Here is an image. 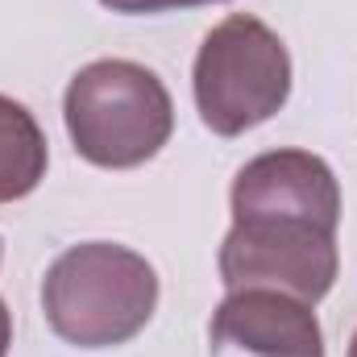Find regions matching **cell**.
<instances>
[{
    "label": "cell",
    "mask_w": 357,
    "mask_h": 357,
    "mask_svg": "<svg viewBox=\"0 0 357 357\" xmlns=\"http://www.w3.org/2000/svg\"><path fill=\"white\" fill-rule=\"evenodd\" d=\"M46 133L33 112L8 96H0V204L25 199L46 178Z\"/></svg>",
    "instance_id": "obj_7"
},
{
    "label": "cell",
    "mask_w": 357,
    "mask_h": 357,
    "mask_svg": "<svg viewBox=\"0 0 357 357\" xmlns=\"http://www.w3.org/2000/svg\"><path fill=\"white\" fill-rule=\"evenodd\" d=\"M63 116L75 154L104 171H129L158 158L175 133V104L167 84L129 59H100L75 71Z\"/></svg>",
    "instance_id": "obj_2"
},
{
    "label": "cell",
    "mask_w": 357,
    "mask_h": 357,
    "mask_svg": "<svg viewBox=\"0 0 357 357\" xmlns=\"http://www.w3.org/2000/svg\"><path fill=\"white\" fill-rule=\"evenodd\" d=\"M195 108L216 137H241L291 96V54L266 21L233 13L208 29L195 54Z\"/></svg>",
    "instance_id": "obj_3"
},
{
    "label": "cell",
    "mask_w": 357,
    "mask_h": 357,
    "mask_svg": "<svg viewBox=\"0 0 357 357\" xmlns=\"http://www.w3.org/2000/svg\"><path fill=\"white\" fill-rule=\"evenodd\" d=\"M158 307L154 266L116 241H84L59 254L42 278V312L54 337L79 349L133 341Z\"/></svg>",
    "instance_id": "obj_1"
},
{
    "label": "cell",
    "mask_w": 357,
    "mask_h": 357,
    "mask_svg": "<svg viewBox=\"0 0 357 357\" xmlns=\"http://www.w3.org/2000/svg\"><path fill=\"white\" fill-rule=\"evenodd\" d=\"M307 216L341 229V183L307 150H270L250 158L233 178V216Z\"/></svg>",
    "instance_id": "obj_6"
},
{
    "label": "cell",
    "mask_w": 357,
    "mask_h": 357,
    "mask_svg": "<svg viewBox=\"0 0 357 357\" xmlns=\"http://www.w3.org/2000/svg\"><path fill=\"white\" fill-rule=\"evenodd\" d=\"M8 345H13V312L0 299V357H8Z\"/></svg>",
    "instance_id": "obj_9"
},
{
    "label": "cell",
    "mask_w": 357,
    "mask_h": 357,
    "mask_svg": "<svg viewBox=\"0 0 357 357\" xmlns=\"http://www.w3.org/2000/svg\"><path fill=\"white\" fill-rule=\"evenodd\" d=\"M112 13H167V8H195V4H216V0H100Z\"/></svg>",
    "instance_id": "obj_8"
},
{
    "label": "cell",
    "mask_w": 357,
    "mask_h": 357,
    "mask_svg": "<svg viewBox=\"0 0 357 357\" xmlns=\"http://www.w3.org/2000/svg\"><path fill=\"white\" fill-rule=\"evenodd\" d=\"M349 357H357V333H354V341H349Z\"/></svg>",
    "instance_id": "obj_10"
},
{
    "label": "cell",
    "mask_w": 357,
    "mask_h": 357,
    "mask_svg": "<svg viewBox=\"0 0 357 357\" xmlns=\"http://www.w3.org/2000/svg\"><path fill=\"white\" fill-rule=\"evenodd\" d=\"M337 270V229L307 216H233L220 245V278L229 291L262 287L316 307L333 291Z\"/></svg>",
    "instance_id": "obj_4"
},
{
    "label": "cell",
    "mask_w": 357,
    "mask_h": 357,
    "mask_svg": "<svg viewBox=\"0 0 357 357\" xmlns=\"http://www.w3.org/2000/svg\"><path fill=\"white\" fill-rule=\"evenodd\" d=\"M0 258H4V245H0Z\"/></svg>",
    "instance_id": "obj_11"
},
{
    "label": "cell",
    "mask_w": 357,
    "mask_h": 357,
    "mask_svg": "<svg viewBox=\"0 0 357 357\" xmlns=\"http://www.w3.org/2000/svg\"><path fill=\"white\" fill-rule=\"evenodd\" d=\"M212 357H324V333L312 303L282 291H229L208 324Z\"/></svg>",
    "instance_id": "obj_5"
}]
</instances>
